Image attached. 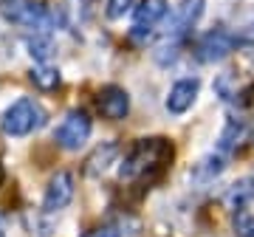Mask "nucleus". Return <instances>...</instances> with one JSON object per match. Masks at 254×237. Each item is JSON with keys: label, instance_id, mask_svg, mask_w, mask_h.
Wrapping results in <instances>:
<instances>
[{"label": "nucleus", "instance_id": "obj_5", "mask_svg": "<svg viewBox=\"0 0 254 237\" xmlns=\"http://www.w3.org/2000/svg\"><path fill=\"white\" fill-rule=\"evenodd\" d=\"M235 46H237L235 34H229L226 28H215L198 43L195 57H198V62H220L235 51Z\"/></svg>", "mask_w": 254, "mask_h": 237}, {"label": "nucleus", "instance_id": "obj_2", "mask_svg": "<svg viewBox=\"0 0 254 237\" xmlns=\"http://www.w3.org/2000/svg\"><path fill=\"white\" fill-rule=\"evenodd\" d=\"M46 110H43V105L34 99H17L14 105H11L6 113H3V118H0V127H3V133L6 136H28V133H34V130H40L43 124H46Z\"/></svg>", "mask_w": 254, "mask_h": 237}, {"label": "nucleus", "instance_id": "obj_19", "mask_svg": "<svg viewBox=\"0 0 254 237\" xmlns=\"http://www.w3.org/2000/svg\"><path fill=\"white\" fill-rule=\"evenodd\" d=\"M82 237H119V232L113 226H99V229H91V232H85Z\"/></svg>", "mask_w": 254, "mask_h": 237}, {"label": "nucleus", "instance_id": "obj_9", "mask_svg": "<svg viewBox=\"0 0 254 237\" xmlns=\"http://www.w3.org/2000/svg\"><path fill=\"white\" fill-rule=\"evenodd\" d=\"M198 91H200L198 79H181V82H175L170 88V96H167V110L175 113V116L187 113L195 105V99H198Z\"/></svg>", "mask_w": 254, "mask_h": 237}, {"label": "nucleus", "instance_id": "obj_21", "mask_svg": "<svg viewBox=\"0 0 254 237\" xmlns=\"http://www.w3.org/2000/svg\"><path fill=\"white\" fill-rule=\"evenodd\" d=\"M0 237H3V226H0Z\"/></svg>", "mask_w": 254, "mask_h": 237}, {"label": "nucleus", "instance_id": "obj_17", "mask_svg": "<svg viewBox=\"0 0 254 237\" xmlns=\"http://www.w3.org/2000/svg\"><path fill=\"white\" fill-rule=\"evenodd\" d=\"M28 48H31V57L46 62L48 54H51V40L48 37H34V40H28Z\"/></svg>", "mask_w": 254, "mask_h": 237}, {"label": "nucleus", "instance_id": "obj_13", "mask_svg": "<svg viewBox=\"0 0 254 237\" xmlns=\"http://www.w3.org/2000/svg\"><path fill=\"white\" fill-rule=\"evenodd\" d=\"M252 201H254V178H240V181H235L226 189V195H223V203L235 212L246 209Z\"/></svg>", "mask_w": 254, "mask_h": 237}, {"label": "nucleus", "instance_id": "obj_1", "mask_svg": "<svg viewBox=\"0 0 254 237\" xmlns=\"http://www.w3.org/2000/svg\"><path fill=\"white\" fill-rule=\"evenodd\" d=\"M173 144L161 136L153 138H141L130 147V153L125 155V164H122V181H153L170 167L173 161Z\"/></svg>", "mask_w": 254, "mask_h": 237}, {"label": "nucleus", "instance_id": "obj_3", "mask_svg": "<svg viewBox=\"0 0 254 237\" xmlns=\"http://www.w3.org/2000/svg\"><path fill=\"white\" fill-rule=\"evenodd\" d=\"M0 14L14 26L26 28H46L51 23L43 0H0Z\"/></svg>", "mask_w": 254, "mask_h": 237}, {"label": "nucleus", "instance_id": "obj_18", "mask_svg": "<svg viewBox=\"0 0 254 237\" xmlns=\"http://www.w3.org/2000/svg\"><path fill=\"white\" fill-rule=\"evenodd\" d=\"M133 6V0H108V17L116 20V17H125V11Z\"/></svg>", "mask_w": 254, "mask_h": 237}, {"label": "nucleus", "instance_id": "obj_12", "mask_svg": "<svg viewBox=\"0 0 254 237\" xmlns=\"http://www.w3.org/2000/svg\"><path fill=\"white\" fill-rule=\"evenodd\" d=\"M246 138H249V124H246L243 118H229L226 127H223V133H220V138H218L220 155L235 153V150L243 144Z\"/></svg>", "mask_w": 254, "mask_h": 237}, {"label": "nucleus", "instance_id": "obj_10", "mask_svg": "<svg viewBox=\"0 0 254 237\" xmlns=\"http://www.w3.org/2000/svg\"><path fill=\"white\" fill-rule=\"evenodd\" d=\"M200 11H203V0H187L181 9H178V14H175L173 26H170V31H167V37L164 40H173V43H181V37L190 31L195 23H198Z\"/></svg>", "mask_w": 254, "mask_h": 237}, {"label": "nucleus", "instance_id": "obj_8", "mask_svg": "<svg viewBox=\"0 0 254 237\" xmlns=\"http://www.w3.org/2000/svg\"><path fill=\"white\" fill-rule=\"evenodd\" d=\"M164 14H167V0H141L136 17H133V37L136 40L150 37V31L164 20Z\"/></svg>", "mask_w": 254, "mask_h": 237}, {"label": "nucleus", "instance_id": "obj_14", "mask_svg": "<svg viewBox=\"0 0 254 237\" xmlns=\"http://www.w3.org/2000/svg\"><path fill=\"white\" fill-rule=\"evenodd\" d=\"M28 82L34 85L37 91L51 93V91H57V88L63 85V76H60V71H57V68H48V65H34V68H31V73H28Z\"/></svg>", "mask_w": 254, "mask_h": 237}, {"label": "nucleus", "instance_id": "obj_7", "mask_svg": "<svg viewBox=\"0 0 254 237\" xmlns=\"http://www.w3.org/2000/svg\"><path fill=\"white\" fill-rule=\"evenodd\" d=\"M96 110H99L105 118H110V121H119V118H125L127 110H130V96H127L125 88L108 85V88H102L99 96H96Z\"/></svg>", "mask_w": 254, "mask_h": 237}, {"label": "nucleus", "instance_id": "obj_20", "mask_svg": "<svg viewBox=\"0 0 254 237\" xmlns=\"http://www.w3.org/2000/svg\"><path fill=\"white\" fill-rule=\"evenodd\" d=\"M3 178H6V173H3V164H0V183H3Z\"/></svg>", "mask_w": 254, "mask_h": 237}, {"label": "nucleus", "instance_id": "obj_15", "mask_svg": "<svg viewBox=\"0 0 254 237\" xmlns=\"http://www.w3.org/2000/svg\"><path fill=\"white\" fill-rule=\"evenodd\" d=\"M226 170V161H223V155H206L200 164H195V170H192V178L198 183H209L215 181L220 173Z\"/></svg>", "mask_w": 254, "mask_h": 237}, {"label": "nucleus", "instance_id": "obj_11", "mask_svg": "<svg viewBox=\"0 0 254 237\" xmlns=\"http://www.w3.org/2000/svg\"><path fill=\"white\" fill-rule=\"evenodd\" d=\"M119 158V144L116 141H102L99 147H93V153L85 158V167H82V173L88 175V178H96L108 170L113 161Z\"/></svg>", "mask_w": 254, "mask_h": 237}, {"label": "nucleus", "instance_id": "obj_16", "mask_svg": "<svg viewBox=\"0 0 254 237\" xmlns=\"http://www.w3.org/2000/svg\"><path fill=\"white\" fill-rule=\"evenodd\" d=\"M235 235L237 237H254V212L237 209V215H235Z\"/></svg>", "mask_w": 254, "mask_h": 237}, {"label": "nucleus", "instance_id": "obj_4", "mask_svg": "<svg viewBox=\"0 0 254 237\" xmlns=\"http://www.w3.org/2000/svg\"><path fill=\"white\" fill-rule=\"evenodd\" d=\"M91 116L85 110H71L68 116L57 124L54 130V144L63 147V150H79L88 136H91Z\"/></svg>", "mask_w": 254, "mask_h": 237}, {"label": "nucleus", "instance_id": "obj_6", "mask_svg": "<svg viewBox=\"0 0 254 237\" xmlns=\"http://www.w3.org/2000/svg\"><path fill=\"white\" fill-rule=\"evenodd\" d=\"M73 192H76V186H73V175L65 173V170H60L46 186V195H43V212L65 209V206L73 201Z\"/></svg>", "mask_w": 254, "mask_h": 237}]
</instances>
